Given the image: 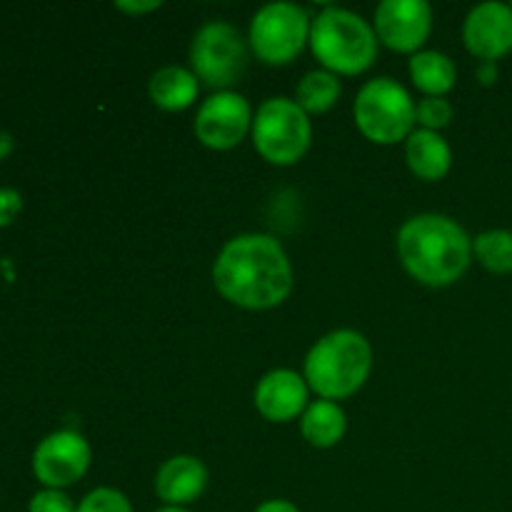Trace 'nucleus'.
Segmentation results:
<instances>
[{
  "label": "nucleus",
  "mask_w": 512,
  "mask_h": 512,
  "mask_svg": "<svg viewBox=\"0 0 512 512\" xmlns=\"http://www.w3.org/2000/svg\"><path fill=\"white\" fill-rule=\"evenodd\" d=\"M253 130V110L248 100L233 90L213 93L195 115V135L210 150H233Z\"/></svg>",
  "instance_id": "obj_10"
},
{
  "label": "nucleus",
  "mask_w": 512,
  "mask_h": 512,
  "mask_svg": "<svg viewBox=\"0 0 512 512\" xmlns=\"http://www.w3.org/2000/svg\"><path fill=\"white\" fill-rule=\"evenodd\" d=\"M310 50L328 73L360 75L378 55V35L360 15L325 8L310 25Z\"/></svg>",
  "instance_id": "obj_4"
},
{
  "label": "nucleus",
  "mask_w": 512,
  "mask_h": 512,
  "mask_svg": "<svg viewBox=\"0 0 512 512\" xmlns=\"http://www.w3.org/2000/svg\"><path fill=\"white\" fill-rule=\"evenodd\" d=\"M115 8L123 10V13H130V15H145V13H153V10L160 8L158 0H153V3H115Z\"/></svg>",
  "instance_id": "obj_25"
},
{
  "label": "nucleus",
  "mask_w": 512,
  "mask_h": 512,
  "mask_svg": "<svg viewBox=\"0 0 512 512\" xmlns=\"http://www.w3.org/2000/svg\"><path fill=\"white\" fill-rule=\"evenodd\" d=\"M313 125L308 113L290 98H270L253 118L255 150L270 165H295L310 148Z\"/></svg>",
  "instance_id": "obj_6"
},
{
  "label": "nucleus",
  "mask_w": 512,
  "mask_h": 512,
  "mask_svg": "<svg viewBox=\"0 0 512 512\" xmlns=\"http://www.w3.org/2000/svg\"><path fill=\"white\" fill-rule=\"evenodd\" d=\"M453 120V105L445 98H423L415 105V123L423 125V130H443Z\"/></svg>",
  "instance_id": "obj_22"
},
{
  "label": "nucleus",
  "mask_w": 512,
  "mask_h": 512,
  "mask_svg": "<svg viewBox=\"0 0 512 512\" xmlns=\"http://www.w3.org/2000/svg\"><path fill=\"white\" fill-rule=\"evenodd\" d=\"M23 210V198L18 190L0 188V228H8Z\"/></svg>",
  "instance_id": "obj_24"
},
{
  "label": "nucleus",
  "mask_w": 512,
  "mask_h": 512,
  "mask_svg": "<svg viewBox=\"0 0 512 512\" xmlns=\"http://www.w3.org/2000/svg\"><path fill=\"white\" fill-rule=\"evenodd\" d=\"M375 35L398 53H420L433 30V10L425 0H383L375 8Z\"/></svg>",
  "instance_id": "obj_11"
},
{
  "label": "nucleus",
  "mask_w": 512,
  "mask_h": 512,
  "mask_svg": "<svg viewBox=\"0 0 512 512\" xmlns=\"http://www.w3.org/2000/svg\"><path fill=\"white\" fill-rule=\"evenodd\" d=\"M308 383L293 370H270L255 388V408L270 423H290L308 410Z\"/></svg>",
  "instance_id": "obj_13"
},
{
  "label": "nucleus",
  "mask_w": 512,
  "mask_h": 512,
  "mask_svg": "<svg viewBox=\"0 0 512 512\" xmlns=\"http://www.w3.org/2000/svg\"><path fill=\"white\" fill-rule=\"evenodd\" d=\"M213 280L218 293L238 308L270 310L288 300L293 265L273 235L245 233L220 250Z\"/></svg>",
  "instance_id": "obj_1"
},
{
  "label": "nucleus",
  "mask_w": 512,
  "mask_h": 512,
  "mask_svg": "<svg viewBox=\"0 0 512 512\" xmlns=\"http://www.w3.org/2000/svg\"><path fill=\"white\" fill-rule=\"evenodd\" d=\"M13 135L5 133V130H0V160L8 158L10 153H13Z\"/></svg>",
  "instance_id": "obj_28"
},
{
  "label": "nucleus",
  "mask_w": 512,
  "mask_h": 512,
  "mask_svg": "<svg viewBox=\"0 0 512 512\" xmlns=\"http://www.w3.org/2000/svg\"><path fill=\"white\" fill-rule=\"evenodd\" d=\"M353 115L358 130L370 143L395 145L413 133L415 103L393 78H375L360 88Z\"/></svg>",
  "instance_id": "obj_5"
},
{
  "label": "nucleus",
  "mask_w": 512,
  "mask_h": 512,
  "mask_svg": "<svg viewBox=\"0 0 512 512\" xmlns=\"http://www.w3.org/2000/svg\"><path fill=\"white\" fill-rule=\"evenodd\" d=\"M255 512H300L298 505H293L290 500H265L263 505H258Z\"/></svg>",
  "instance_id": "obj_26"
},
{
  "label": "nucleus",
  "mask_w": 512,
  "mask_h": 512,
  "mask_svg": "<svg viewBox=\"0 0 512 512\" xmlns=\"http://www.w3.org/2000/svg\"><path fill=\"white\" fill-rule=\"evenodd\" d=\"M410 78H413L415 88L423 90L425 98H443L445 93L455 88L458 80V70L455 63L445 53L438 50H420L410 58Z\"/></svg>",
  "instance_id": "obj_17"
},
{
  "label": "nucleus",
  "mask_w": 512,
  "mask_h": 512,
  "mask_svg": "<svg viewBox=\"0 0 512 512\" xmlns=\"http://www.w3.org/2000/svg\"><path fill=\"white\" fill-rule=\"evenodd\" d=\"M75 512H133V505L125 493L115 488H95L80 500Z\"/></svg>",
  "instance_id": "obj_21"
},
{
  "label": "nucleus",
  "mask_w": 512,
  "mask_h": 512,
  "mask_svg": "<svg viewBox=\"0 0 512 512\" xmlns=\"http://www.w3.org/2000/svg\"><path fill=\"white\" fill-rule=\"evenodd\" d=\"M300 430H303V438L313 448H333V445L343 440L345 430H348V420H345L343 408L338 403H333V400H315L303 413Z\"/></svg>",
  "instance_id": "obj_18"
},
{
  "label": "nucleus",
  "mask_w": 512,
  "mask_h": 512,
  "mask_svg": "<svg viewBox=\"0 0 512 512\" xmlns=\"http://www.w3.org/2000/svg\"><path fill=\"white\" fill-rule=\"evenodd\" d=\"M90 445L75 430L45 435L33 453V473L45 488L65 490L83 480L90 468Z\"/></svg>",
  "instance_id": "obj_9"
},
{
  "label": "nucleus",
  "mask_w": 512,
  "mask_h": 512,
  "mask_svg": "<svg viewBox=\"0 0 512 512\" xmlns=\"http://www.w3.org/2000/svg\"><path fill=\"white\" fill-rule=\"evenodd\" d=\"M373 370V348L355 330H333L310 348L305 383L323 400H345L358 393Z\"/></svg>",
  "instance_id": "obj_3"
},
{
  "label": "nucleus",
  "mask_w": 512,
  "mask_h": 512,
  "mask_svg": "<svg viewBox=\"0 0 512 512\" xmlns=\"http://www.w3.org/2000/svg\"><path fill=\"white\" fill-rule=\"evenodd\" d=\"M463 40L470 55L483 63H498L512 50V5L498 0L475 5L465 18Z\"/></svg>",
  "instance_id": "obj_12"
},
{
  "label": "nucleus",
  "mask_w": 512,
  "mask_h": 512,
  "mask_svg": "<svg viewBox=\"0 0 512 512\" xmlns=\"http://www.w3.org/2000/svg\"><path fill=\"white\" fill-rule=\"evenodd\" d=\"M310 25L300 5L270 3L250 23V48L265 65H288L310 43Z\"/></svg>",
  "instance_id": "obj_8"
},
{
  "label": "nucleus",
  "mask_w": 512,
  "mask_h": 512,
  "mask_svg": "<svg viewBox=\"0 0 512 512\" xmlns=\"http://www.w3.org/2000/svg\"><path fill=\"white\" fill-rule=\"evenodd\" d=\"M473 255L485 270L495 275L512 273V230H485L473 240Z\"/></svg>",
  "instance_id": "obj_20"
},
{
  "label": "nucleus",
  "mask_w": 512,
  "mask_h": 512,
  "mask_svg": "<svg viewBox=\"0 0 512 512\" xmlns=\"http://www.w3.org/2000/svg\"><path fill=\"white\" fill-rule=\"evenodd\" d=\"M28 512H75V505L63 490L45 488L30 498Z\"/></svg>",
  "instance_id": "obj_23"
},
{
  "label": "nucleus",
  "mask_w": 512,
  "mask_h": 512,
  "mask_svg": "<svg viewBox=\"0 0 512 512\" xmlns=\"http://www.w3.org/2000/svg\"><path fill=\"white\" fill-rule=\"evenodd\" d=\"M208 488V470L193 455H175L160 465L155 475V493L168 508L195 503Z\"/></svg>",
  "instance_id": "obj_14"
},
{
  "label": "nucleus",
  "mask_w": 512,
  "mask_h": 512,
  "mask_svg": "<svg viewBox=\"0 0 512 512\" xmlns=\"http://www.w3.org/2000/svg\"><path fill=\"white\" fill-rule=\"evenodd\" d=\"M155 512H190L188 508H168V505H165V508H160V510H155Z\"/></svg>",
  "instance_id": "obj_29"
},
{
  "label": "nucleus",
  "mask_w": 512,
  "mask_h": 512,
  "mask_svg": "<svg viewBox=\"0 0 512 512\" xmlns=\"http://www.w3.org/2000/svg\"><path fill=\"white\" fill-rule=\"evenodd\" d=\"M340 98V80L335 73L328 70H310L295 90V103L305 110V113H328Z\"/></svg>",
  "instance_id": "obj_19"
},
{
  "label": "nucleus",
  "mask_w": 512,
  "mask_h": 512,
  "mask_svg": "<svg viewBox=\"0 0 512 512\" xmlns=\"http://www.w3.org/2000/svg\"><path fill=\"white\" fill-rule=\"evenodd\" d=\"M498 63H480L478 68V80L483 85H493L498 80Z\"/></svg>",
  "instance_id": "obj_27"
},
{
  "label": "nucleus",
  "mask_w": 512,
  "mask_h": 512,
  "mask_svg": "<svg viewBox=\"0 0 512 512\" xmlns=\"http://www.w3.org/2000/svg\"><path fill=\"white\" fill-rule=\"evenodd\" d=\"M150 100L158 108L168 110V113H178V110L190 108L200 93L198 75L180 65H165L158 73H153L148 83Z\"/></svg>",
  "instance_id": "obj_16"
},
{
  "label": "nucleus",
  "mask_w": 512,
  "mask_h": 512,
  "mask_svg": "<svg viewBox=\"0 0 512 512\" xmlns=\"http://www.w3.org/2000/svg\"><path fill=\"white\" fill-rule=\"evenodd\" d=\"M250 50L235 25L213 20L195 33L190 45V63L198 80L208 88L230 90L248 70Z\"/></svg>",
  "instance_id": "obj_7"
},
{
  "label": "nucleus",
  "mask_w": 512,
  "mask_h": 512,
  "mask_svg": "<svg viewBox=\"0 0 512 512\" xmlns=\"http://www.w3.org/2000/svg\"><path fill=\"white\" fill-rule=\"evenodd\" d=\"M405 158H408L410 170L418 175L420 180H443L448 175L450 163H453V153L445 138L433 130H413L405 145Z\"/></svg>",
  "instance_id": "obj_15"
},
{
  "label": "nucleus",
  "mask_w": 512,
  "mask_h": 512,
  "mask_svg": "<svg viewBox=\"0 0 512 512\" xmlns=\"http://www.w3.org/2000/svg\"><path fill=\"white\" fill-rule=\"evenodd\" d=\"M398 255L403 268L428 288L458 283L473 260V240L458 220L423 213L405 220L398 233Z\"/></svg>",
  "instance_id": "obj_2"
}]
</instances>
